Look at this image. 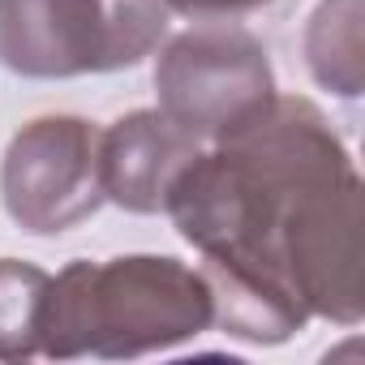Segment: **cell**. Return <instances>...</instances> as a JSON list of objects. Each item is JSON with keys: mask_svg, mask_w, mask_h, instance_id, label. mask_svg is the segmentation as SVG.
Returning a JSON list of instances; mask_svg holds the SVG:
<instances>
[{"mask_svg": "<svg viewBox=\"0 0 365 365\" xmlns=\"http://www.w3.org/2000/svg\"><path fill=\"white\" fill-rule=\"evenodd\" d=\"M211 327V288L198 267L168 254L69 262L48 284L39 352L56 361H129L176 348Z\"/></svg>", "mask_w": 365, "mask_h": 365, "instance_id": "6da1fadb", "label": "cell"}, {"mask_svg": "<svg viewBox=\"0 0 365 365\" xmlns=\"http://www.w3.org/2000/svg\"><path fill=\"white\" fill-rule=\"evenodd\" d=\"M361 176L356 168L301 190L279 224L284 271L309 318L356 327L365 309V241H361Z\"/></svg>", "mask_w": 365, "mask_h": 365, "instance_id": "5b68a950", "label": "cell"}, {"mask_svg": "<svg viewBox=\"0 0 365 365\" xmlns=\"http://www.w3.org/2000/svg\"><path fill=\"white\" fill-rule=\"evenodd\" d=\"M0 202L35 237H56L91 220L108 202L99 180V125L82 116L26 120L0 159Z\"/></svg>", "mask_w": 365, "mask_h": 365, "instance_id": "277c9868", "label": "cell"}, {"mask_svg": "<svg viewBox=\"0 0 365 365\" xmlns=\"http://www.w3.org/2000/svg\"><path fill=\"white\" fill-rule=\"evenodd\" d=\"M48 284V271L18 258H0V361L39 356Z\"/></svg>", "mask_w": 365, "mask_h": 365, "instance_id": "ba28073f", "label": "cell"}, {"mask_svg": "<svg viewBox=\"0 0 365 365\" xmlns=\"http://www.w3.org/2000/svg\"><path fill=\"white\" fill-rule=\"evenodd\" d=\"M168 0H0V65L22 78L116 73L168 35Z\"/></svg>", "mask_w": 365, "mask_h": 365, "instance_id": "7a4b0ae2", "label": "cell"}, {"mask_svg": "<svg viewBox=\"0 0 365 365\" xmlns=\"http://www.w3.org/2000/svg\"><path fill=\"white\" fill-rule=\"evenodd\" d=\"M271 0H168V9L180 18H194V22H237L245 14L267 9Z\"/></svg>", "mask_w": 365, "mask_h": 365, "instance_id": "9c48e42d", "label": "cell"}, {"mask_svg": "<svg viewBox=\"0 0 365 365\" xmlns=\"http://www.w3.org/2000/svg\"><path fill=\"white\" fill-rule=\"evenodd\" d=\"M305 65L331 95L356 99L365 82L361 56V0H322L305 26Z\"/></svg>", "mask_w": 365, "mask_h": 365, "instance_id": "52a82bcc", "label": "cell"}, {"mask_svg": "<svg viewBox=\"0 0 365 365\" xmlns=\"http://www.w3.org/2000/svg\"><path fill=\"white\" fill-rule=\"evenodd\" d=\"M159 112L185 125L202 142L228 133L275 95L267 48L232 22H198L168 39L155 65Z\"/></svg>", "mask_w": 365, "mask_h": 365, "instance_id": "3957f363", "label": "cell"}, {"mask_svg": "<svg viewBox=\"0 0 365 365\" xmlns=\"http://www.w3.org/2000/svg\"><path fill=\"white\" fill-rule=\"evenodd\" d=\"M202 150V138L176 125L159 108H138L99 129V180L103 198L133 211L159 215L176 172Z\"/></svg>", "mask_w": 365, "mask_h": 365, "instance_id": "8992f818", "label": "cell"}]
</instances>
